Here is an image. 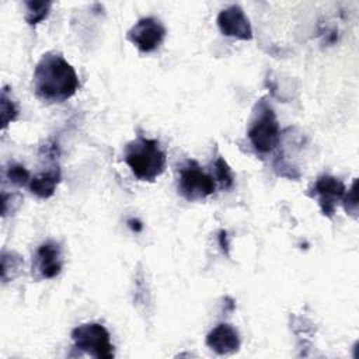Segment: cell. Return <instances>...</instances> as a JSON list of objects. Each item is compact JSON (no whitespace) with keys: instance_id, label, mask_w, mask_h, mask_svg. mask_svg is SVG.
Returning a JSON list of instances; mask_svg holds the SVG:
<instances>
[{"instance_id":"5","label":"cell","mask_w":359,"mask_h":359,"mask_svg":"<svg viewBox=\"0 0 359 359\" xmlns=\"http://www.w3.org/2000/svg\"><path fill=\"white\" fill-rule=\"evenodd\" d=\"M178 174V191L187 201L205 199L216 189V180L206 174L195 160L185 161Z\"/></svg>"},{"instance_id":"13","label":"cell","mask_w":359,"mask_h":359,"mask_svg":"<svg viewBox=\"0 0 359 359\" xmlns=\"http://www.w3.org/2000/svg\"><path fill=\"white\" fill-rule=\"evenodd\" d=\"M0 104H1V125H3V129H6L7 125L10 122L15 121L18 116V108H17L15 102L11 100V97L8 95L7 87H4L1 90Z\"/></svg>"},{"instance_id":"4","label":"cell","mask_w":359,"mask_h":359,"mask_svg":"<svg viewBox=\"0 0 359 359\" xmlns=\"http://www.w3.org/2000/svg\"><path fill=\"white\" fill-rule=\"evenodd\" d=\"M72 339L79 351L97 359L114 358V345L108 330L98 323H86L72 331Z\"/></svg>"},{"instance_id":"7","label":"cell","mask_w":359,"mask_h":359,"mask_svg":"<svg viewBox=\"0 0 359 359\" xmlns=\"http://www.w3.org/2000/svg\"><path fill=\"white\" fill-rule=\"evenodd\" d=\"M63 259L60 245L55 241L41 244L32 259V273L39 279H52L62 271Z\"/></svg>"},{"instance_id":"15","label":"cell","mask_w":359,"mask_h":359,"mask_svg":"<svg viewBox=\"0 0 359 359\" xmlns=\"http://www.w3.org/2000/svg\"><path fill=\"white\" fill-rule=\"evenodd\" d=\"M6 178L11 184L18 185V187H22V185H25L31 181L28 170L24 165H21L18 163H14V161L8 163V165L6 168Z\"/></svg>"},{"instance_id":"8","label":"cell","mask_w":359,"mask_h":359,"mask_svg":"<svg viewBox=\"0 0 359 359\" xmlns=\"http://www.w3.org/2000/svg\"><path fill=\"white\" fill-rule=\"evenodd\" d=\"M217 25L223 35L241 41L252 39V28L250 20L240 6H230L217 15Z\"/></svg>"},{"instance_id":"11","label":"cell","mask_w":359,"mask_h":359,"mask_svg":"<svg viewBox=\"0 0 359 359\" xmlns=\"http://www.w3.org/2000/svg\"><path fill=\"white\" fill-rule=\"evenodd\" d=\"M59 182H60V168L59 165H52L46 171H42L41 174L31 178L29 191L38 198L46 199L55 194Z\"/></svg>"},{"instance_id":"10","label":"cell","mask_w":359,"mask_h":359,"mask_svg":"<svg viewBox=\"0 0 359 359\" xmlns=\"http://www.w3.org/2000/svg\"><path fill=\"white\" fill-rule=\"evenodd\" d=\"M206 345L219 355H230L238 351L240 337L233 325L222 323L206 335Z\"/></svg>"},{"instance_id":"1","label":"cell","mask_w":359,"mask_h":359,"mask_svg":"<svg viewBox=\"0 0 359 359\" xmlns=\"http://www.w3.org/2000/svg\"><path fill=\"white\" fill-rule=\"evenodd\" d=\"M79 88V77L74 67L59 53L42 55L34 72V90L46 104H59L72 98Z\"/></svg>"},{"instance_id":"14","label":"cell","mask_w":359,"mask_h":359,"mask_svg":"<svg viewBox=\"0 0 359 359\" xmlns=\"http://www.w3.org/2000/svg\"><path fill=\"white\" fill-rule=\"evenodd\" d=\"M215 167V178L216 181L222 185L223 189H230L234 184L233 180V172L231 168L229 167V164L226 163V160L223 157H217L213 163Z\"/></svg>"},{"instance_id":"16","label":"cell","mask_w":359,"mask_h":359,"mask_svg":"<svg viewBox=\"0 0 359 359\" xmlns=\"http://www.w3.org/2000/svg\"><path fill=\"white\" fill-rule=\"evenodd\" d=\"M356 184H358V181L355 180L353 181V184H352V187H351V189L348 191V194L346 195H344V206H345V210L349 213V215H352V216H355L356 217V213H358V194H356Z\"/></svg>"},{"instance_id":"2","label":"cell","mask_w":359,"mask_h":359,"mask_svg":"<svg viewBox=\"0 0 359 359\" xmlns=\"http://www.w3.org/2000/svg\"><path fill=\"white\" fill-rule=\"evenodd\" d=\"M123 158L133 175L140 181L153 182L165 168V153L158 140L139 136L125 147Z\"/></svg>"},{"instance_id":"12","label":"cell","mask_w":359,"mask_h":359,"mask_svg":"<svg viewBox=\"0 0 359 359\" xmlns=\"http://www.w3.org/2000/svg\"><path fill=\"white\" fill-rule=\"evenodd\" d=\"M24 6H25V21L28 22V25H36L49 15L52 1L28 0V1H24Z\"/></svg>"},{"instance_id":"3","label":"cell","mask_w":359,"mask_h":359,"mask_svg":"<svg viewBox=\"0 0 359 359\" xmlns=\"http://www.w3.org/2000/svg\"><path fill=\"white\" fill-rule=\"evenodd\" d=\"M248 139L258 153H269L280 139V130L272 107L262 98L255 104L248 128Z\"/></svg>"},{"instance_id":"6","label":"cell","mask_w":359,"mask_h":359,"mask_svg":"<svg viewBox=\"0 0 359 359\" xmlns=\"http://www.w3.org/2000/svg\"><path fill=\"white\" fill-rule=\"evenodd\" d=\"M165 38V28L154 17L140 18L129 31L128 39L142 52L156 50Z\"/></svg>"},{"instance_id":"9","label":"cell","mask_w":359,"mask_h":359,"mask_svg":"<svg viewBox=\"0 0 359 359\" xmlns=\"http://www.w3.org/2000/svg\"><path fill=\"white\" fill-rule=\"evenodd\" d=\"M313 191L318 198V205L323 215L332 217L338 201H341L345 195L344 182L332 175H321L317 178Z\"/></svg>"},{"instance_id":"17","label":"cell","mask_w":359,"mask_h":359,"mask_svg":"<svg viewBox=\"0 0 359 359\" xmlns=\"http://www.w3.org/2000/svg\"><path fill=\"white\" fill-rule=\"evenodd\" d=\"M219 240H220V245L223 247V250H226L227 252V248H229V243H227V234L224 230L220 231V236H219ZM229 254V252H227Z\"/></svg>"}]
</instances>
